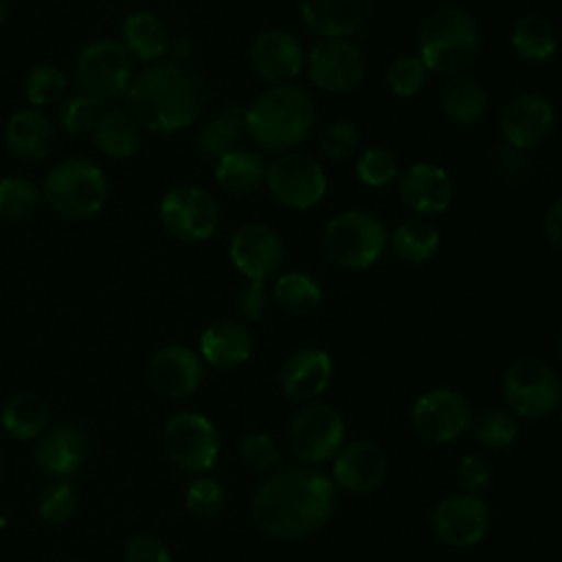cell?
<instances>
[{"label": "cell", "mask_w": 562, "mask_h": 562, "mask_svg": "<svg viewBox=\"0 0 562 562\" xmlns=\"http://www.w3.org/2000/svg\"><path fill=\"white\" fill-rule=\"evenodd\" d=\"M336 485L316 468H290L266 479L252 501L250 516L259 531L294 540L318 531L334 514Z\"/></svg>", "instance_id": "6da1fadb"}, {"label": "cell", "mask_w": 562, "mask_h": 562, "mask_svg": "<svg viewBox=\"0 0 562 562\" xmlns=\"http://www.w3.org/2000/svg\"><path fill=\"white\" fill-rule=\"evenodd\" d=\"M209 81L180 64H158L132 79L127 108L134 121L154 132L189 127L209 103Z\"/></svg>", "instance_id": "7a4b0ae2"}, {"label": "cell", "mask_w": 562, "mask_h": 562, "mask_svg": "<svg viewBox=\"0 0 562 562\" xmlns=\"http://www.w3.org/2000/svg\"><path fill=\"white\" fill-rule=\"evenodd\" d=\"M316 121V108L310 94L296 86L283 83L261 92L246 110V130L257 145L272 151H288L301 145Z\"/></svg>", "instance_id": "3957f363"}, {"label": "cell", "mask_w": 562, "mask_h": 562, "mask_svg": "<svg viewBox=\"0 0 562 562\" xmlns=\"http://www.w3.org/2000/svg\"><path fill=\"white\" fill-rule=\"evenodd\" d=\"M479 53V26L461 7H441L419 26V59L432 72L457 75Z\"/></svg>", "instance_id": "277c9868"}, {"label": "cell", "mask_w": 562, "mask_h": 562, "mask_svg": "<svg viewBox=\"0 0 562 562\" xmlns=\"http://www.w3.org/2000/svg\"><path fill=\"white\" fill-rule=\"evenodd\" d=\"M386 241L384 224L367 211L338 213L323 231L325 255L349 270L373 266L382 257Z\"/></svg>", "instance_id": "5b68a950"}, {"label": "cell", "mask_w": 562, "mask_h": 562, "mask_svg": "<svg viewBox=\"0 0 562 562\" xmlns=\"http://www.w3.org/2000/svg\"><path fill=\"white\" fill-rule=\"evenodd\" d=\"M44 193L57 213L70 220H86L97 215L105 204L108 180L94 162L68 158L50 169Z\"/></svg>", "instance_id": "8992f818"}, {"label": "cell", "mask_w": 562, "mask_h": 562, "mask_svg": "<svg viewBox=\"0 0 562 562\" xmlns=\"http://www.w3.org/2000/svg\"><path fill=\"white\" fill-rule=\"evenodd\" d=\"M503 400L518 417H547L562 402L560 380L555 371L538 358L516 360L503 375Z\"/></svg>", "instance_id": "52a82bcc"}, {"label": "cell", "mask_w": 562, "mask_h": 562, "mask_svg": "<svg viewBox=\"0 0 562 562\" xmlns=\"http://www.w3.org/2000/svg\"><path fill=\"white\" fill-rule=\"evenodd\" d=\"M288 446L292 454L305 463L334 459L345 446L342 415L325 402L301 406L288 424Z\"/></svg>", "instance_id": "ba28073f"}, {"label": "cell", "mask_w": 562, "mask_h": 562, "mask_svg": "<svg viewBox=\"0 0 562 562\" xmlns=\"http://www.w3.org/2000/svg\"><path fill=\"white\" fill-rule=\"evenodd\" d=\"M77 86L97 103L114 101L130 90L132 61L123 44L112 40L92 42L77 59Z\"/></svg>", "instance_id": "9c48e42d"}, {"label": "cell", "mask_w": 562, "mask_h": 562, "mask_svg": "<svg viewBox=\"0 0 562 562\" xmlns=\"http://www.w3.org/2000/svg\"><path fill=\"white\" fill-rule=\"evenodd\" d=\"M162 448L178 468L202 474L213 468L220 452V435L213 422L200 413H176L162 428Z\"/></svg>", "instance_id": "30bf717a"}, {"label": "cell", "mask_w": 562, "mask_h": 562, "mask_svg": "<svg viewBox=\"0 0 562 562\" xmlns=\"http://www.w3.org/2000/svg\"><path fill=\"white\" fill-rule=\"evenodd\" d=\"M470 402L448 386L422 393L411 411V426L415 435L428 443H450L459 439L470 428Z\"/></svg>", "instance_id": "8fae6325"}, {"label": "cell", "mask_w": 562, "mask_h": 562, "mask_svg": "<svg viewBox=\"0 0 562 562\" xmlns=\"http://www.w3.org/2000/svg\"><path fill=\"white\" fill-rule=\"evenodd\" d=\"M263 182L272 198L290 209H312L327 191L323 167L307 154H283L266 167Z\"/></svg>", "instance_id": "7c38bea8"}, {"label": "cell", "mask_w": 562, "mask_h": 562, "mask_svg": "<svg viewBox=\"0 0 562 562\" xmlns=\"http://www.w3.org/2000/svg\"><path fill=\"white\" fill-rule=\"evenodd\" d=\"M492 525L490 505L470 492L452 494L439 501L430 514V527L435 536L454 549L474 547L485 538Z\"/></svg>", "instance_id": "4fadbf2b"}, {"label": "cell", "mask_w": 562, "mask_h": 562, "mask_svg": "<svg viewBox=\"0 0 562 562\" xmlns=\"http://www.w3.org/2000/svg\"><path fill=\"white\" fill-rule=\"evenodd\" d=\"M160 220L173 237L182 241H204L220 226V209L204 189L184 184L165 193Z\"/></svg>", "instance_id": "5bb4252c"}, {"label": "cell", "mask_w": 562, "mask_h": 562, "mask_svg": "<svg viewBox=\"0 0 562 562\" xmlns=\"http://www.w3.org/2000/svg\"><path fill=\"white\" fill-rule=\"evenodd\" d=\"M307 75L325 92H349L364 77V55L345 37H325L307 55Z\"/></svg>", "instance_id": "9a60e30c"}, {"label": "cell", "mask_w": 562, "mask_h": 562, "mask_svg": "<svg viewBox=\"0 0 562 562\" xmlns=\"http://www.w3.org/2000/svg\"><path fill=\"white\" fill-rule=\"evenodd\" d=\"M283 241L274 228L261 222L239 226L231 239L233 266L250 281H266L283 263Z\"/></svg>", "instance_id": "2e32d148"}, {"label": "cell", "mask_w": 562, "mask_h": 562, "mask_svg": "<svg viewBox=\"0 0 562 562\" xmlns=\"http://www.w3.org/2000/svg\"><path fill=\"white\" fill-rule=\"evenodd\" d=\"M555 127V110L551 101L538 92L514 97L501 114V132L516 149L542 145Z\"/></svg>", "instance_id": "e0dca14e"}, {"label": "cell", "mask_w": 562, "mask_h": 562, "mask_svg": "<svg viewBox=\"0 0 562 562\" xmlns=\"http://www.w3.org/2000/svg\"><path fill=\"white\" fill-rule=\"evenodd\" d=\"M334 485H340L342 490L351 494H367L382 485L389 472V459L386 452L369 441L358 439L351 443H345L338 454L334 457Z\"/></svg>", "instance_id": "ac0fdd59"}, {"label": "cell", "mask_w": 562, "mask_h": 562, "mask_svg": "<svg viewBox=\"0 0 562 562\" xmlns=\"http://www.w3.org/2000/svg\"><path fill=\"white\" fill-rule=\"evenodd\" d=\"M147 375L156 393L165 397H184L200 386L204 369L200 356L189 347L167 345L154 353Z\"/></svg>", "instance_id": "d6986e66"}, {"label": "cell", "mask_w": 562, "mask_h": 562, "mask_svg": "<svg viewBox=\"0 0 562 562\" xmlns=\"http://www.w3.org/2000/svg\"><path fill=\"white\" fill-rule=\"evenodd\" d=\"M250 61L261 79L274 86H283L299 77L305 64V53L294 35L272 29L252 42Z\"/></svg>", "instance_id": "ffe728a7"}, {"label": "cell", "mask_w": 562, "mask_h": 562, "mask_svg": "<svg viewBox=\"0 0 562 562\" xmlns=\"http://www.w3.org/2000/svg\"><path fill=\"white\" fill-rule=\"evenodd\" d=\"M331 380V358L318 347H301L290 353L279 371L281 391L296 402L318 397Z\"/></svg>", "instance_id": "44dd1931"}, {"label": "cell", "mask_w": 562, "mask_h": 562, "mask_svg": "<svg viewBox=\"0 0 562 562\" xmlns=\"http://www.w3.org/2000/svg\"><path fill=\"white\" fill-rule=\"evenodd\" d=\"M373 0H301L303 22L323 37H347L369 24Z\"/></svg>", "instance_id": "7402d4cb"}, {"label": "cell", "mask_w": 562, "mask_h": 562, "mask_svg": "<svg viewBox=\"0 0 562 562\" xmlns=\"http://www.w3.org/2000/svg\"><path fill=\"white\" fill-rule=\"evenodd\" d=\"M400 198L417 215H439L450 206L452 184L448 173L430 162L411 165L400 178Z\"/></svg>", "instance_id": "603a6c76"}, {"label": "cell", "mask_w": 562, "mask_h": 562, "mask_svg": "<svg viewBox=\"0 0 562 562\" xmlns=\"http://www.w3.org/2000/svg\"><path fill=\"white\" fill-rule=\"evenodd\" d=\"M88 457V439L81 428L68 422L48 426L35 441L37 465L53 476L77 472Z\"/></svg>", "instance_id": "cb8c5ba5"}, {"label": "cell", "mask_w": 562, "mask_h": 562, "mask_svg": "<svg viewBox=\"0 0 562 562\" xmlns=\"http://www.w3.org/2000/svg\"><path fill=\"white\" fill-rule=\"evenodd\" d=\"M200 353L213 367L237 369L252 353V336L235 321H217L202 331Z\"/></svg>", "instance_id": "d4e9b609"}, {"label": "cell", "mask_w": 562, "mask_h": 562, "mask_svg": "<svg viewBox=\"0 0 562 562\" xmlns=\"http://www.w3.org/2000/svg\"><path fill=\"white\" fill-rule=\"evenodd\" d=\"M7 145L22 160H42L50 154L55 130L48 116L35 110H22L7 123Z\"/></svg>", "instance_id": "484cf974"}, {"label": "cell", "mask_w": 562, "mask_h": 562, "mask_svg": "<svg viewBox=\"0 0 562 562\" xmlns=\"http://www.w3.org/2000/svg\"><path fill=\"white\" fill-rule=\"evenodd\" d=\"M441 110L459 125H474L487 112V92L476 79L457 75L441 88Z\"/></svg>", "instance_id": "4316f807"}, {"label": "cell", "mask_w": 562, "mask_h": 562, "mask_svg": "<svg viewBox=\"0 0 562 562\" xmlns=\"http://www.w3.org/2000/svg\"><path fill=\"white\" fill-rule=\"evenodd\" d=\"M0 422L15 439H37L48 428V406L35 393H18L4 404Z\"/></svg>", "instance_id": "83f0119b"}, {"label": "cell", "mask_w": 562, "mask_h": 562, "mask_svg": "<svg viewBox=\"0 0 562 562\" xmlns=\"http://www.w3.org/2000/svg\"><path fill=\"white\" fill-rule=\"evenodd\" d=\"M266 178L261 156L248 149H233L217 160L215 180L228 193H250Z\"/></svg>", "instance_id": "f1b7e54d"}, {"label": "cell", "mask_w": 562, "mask_h": 562, "mask_svg": "<svg viewBox=\"0 0 562 562\" xmlns=\"http://www.w3.org/2000/svg\"><path fill=\"white\" fill-rule=\"evenodd\" d=\"M97 145L112 158H130L140 145V130L132 114L110 110L94 125Z\"/></svg>", "instance_id": "f546056e"}, {"label": "cell", "mask_w": 562, "mask_h": 562, "mask_svg": "<svg viewBox=\"0 0 562 562\" xmlns=\"http://www.w3.org/2000/svg\"><path fill=\"white\" fill-rule=\"evenodd\" d=\"M246 127V110L231 105L224 116L209 121L195 136V149L206 158H222L233 151Z\"/></svg>", "instance_id": "4dcf8cb0"}, {"label": "cell", "mask_w": 562, "mask_h": 562, "mask_svg": "<svg viewBox=\"0 0 562 562\" xmlns=\"http://www.w3.org/2000/svg\"><path fill=\"white\" fill-rule=\"evenodd\" d=\"M555 31L542 15H525L512 29V48L525 61H547L555 53Z\"/></svg>", "instance_id": "1f68e13d"}, {"label": "cell", "mask_w": 562, "mask_h": 562, "mask_svg": "<svg viewBox=\"0 0 562 562\" xmlns=\"http://www.w3.org/2000/svg\"><path fill=\"white\" fill-rule=\"evenodd\" d=\"M123 44H125V50H130L138 59L151 61L167 50L169 37L162 22L156 15L132 13L123 22Z\"/></svg>", "instance_id": "d6a6232c"}, {"label": "cell", "mask_w": 562, "mask_h": 562, "mask_svg": "<svg viewBox=\"0 0 562 562\" xmlns=\"http://www.w3.org/2000/svg\"><path fill=\"white\" fill-rule=\"evenodd\" d=\"M439 248V231L426 220H406L393 233V250L400 259L422 263Z\"/></svg>", "instance_id": "836d02e7"}, {"label": "cell", "mask_w": 562, "mask_h": 562, "mask_svg": "<svg viewBox=\"0 0 562 562\" xmlns=\"http://www.w3.org/2000/svg\"><path fill=\"white\" fill-rule=\"evenodd\" d=\"M272 299L290 314H310L323 301L321 285L301 272H288L277 279Z\"/></svg>", "instance_id": "e575fe53"}, {"label": "cell", "mask_w": 562, "mask_h": 562, "mask_svg": "<svg viewBox=\"0 0 562 562\" xmlns=\"http://www.w3.org/2000/svg\"><path fill=\"white\" fill-rule=\"evenodd\" d=\"M474 439L492 450L509 448L518 437V424L516 417L501 408H487L472 417L470 422Z\"/></svg>", "instance_id": "d590c367"}, {"label": "cell", "mask_w": 562, "mask_h": 562, "mask_svg": "<svg viewBox=\"0 0 562 562\" xmlns=\"http://www.w3.org/2000/svg\"><path fill=\"white\" fill-rule=\"evenodd\" d=\"M184 505L189 514H193L200 520L217 518L224 512L226 494L222 485L211 476H198L191 481L184 494Z\"/></svg>", "instance_id": "8d00e7d4"}, {"label": "cell", "mask_w": 562, "mask_h": 562, "mask_svg": "<svg viewBox=\"0 0 562 562\" xmlns=\"http://www.w3.org/2000/svg\"><path fill=\"white\" fill-rule=\"evenodd\" d=\"M37 204V189L22 176H9L0 180V217L22 220Z\"/></svg>", "instance_id": "74e56055"}, {"label": "cell", "mask_w": 562, "mask_h": 562, "mask_svg": "<svg viewBox=\"0 0 562 562\" xmlns=\"http://www.w3.org/2000/svg\"><path fill=\"white\" fill-rule=\"evenodd\" d=\"M37 512L40 518L48 525H64L77 512V494L70 483L57 481L44 487L37 496Z\"/></svg>", "instance_id": "f35d334b"}, {"label": "cell", "mask_w": 562, "mask_h": 562, "mask_svg": "<svg viewBox=\"0 0 562 562\" xmlns=\"http://www.w3.org/2000/svg\"><path fill=\"white\" fill-rule=\"evenodd\" d=\"M386 86L395 97H413L422 90L424 81H426V66L422 64V59L411 57V55H402L397 59H393L386 68Z\"/></svg>", "instance_id": "ab89813d"}, {"label": "cell", "mask_w": 562, "mask_h": 562, "mask_svg": "<svg viewBox=\"0 0 562 562\" xmlns=\"http://www.w3.org/2000/svg\"><path fill=\"white\" fill-rule=\"evenodd\" d=\"M356 176L367 187H386L397 176V160L382 147H369L356 160Z\"/></svg>", "instance_id": "60d3db41"}, {"label": "cell", "mask_w": 562, "mask_h": 562, "mask_svg": "<svg viewBox=\"0 0 562 562\" xmlns=\"http://www.w3.org/2000/svg\"><path fill=\"white\" fill-rule=\"evenodd\" d=\"M66 90V75L55 64H40L26 77V97L35 105H50Z\"/></svg>", "instance_id": "b9f144b4"}, {"label": "cell", "mask_w": 562, "mask_h": 562, "mask_svg": "<svg viewBox=\"0 0 562 562\" xmlns=\"http://www.w3.org/2000/svg\"><path fill=\"white\" fill-rule=\"evenodd\" d=\"M239 452H241V459L259 472H272L281 463V450L268 432H259V430L248 432L241 439Z\"/></svg>", "instance_id": "7bdbcfd3"}, {"label": "cell", "mask_w": 562, "mask_h": 562, "mask_svg": "<svg viewBox=\"0 0 562 562\" xmlns=\"http://www.w3.org/2000/svg\"><path fill=\"white\" fill-rule=\"evenodd\" d=\"M99 103L86 94H77L72 99H68L64 105H61V112H59V119H61V125L72 132V134H83L88 130H94L97 121H99Z\"/></svg>", "instance_id": "ee69618b"}, {"label": "cell", "mask_w": 562, "mask_h": 562, "mask_svg": "<svg viewBox=\"0 0 562 562\" xmlns=\"http://www.w3.org/2000/svg\"><path fill=\"white\" fill-rule=\"evenodd\" d=\"M321 149L329 158H349L358 149V130L349 121H334L321 132Z\"/></svg>", "instance_id": "f6af8a7d"}, {"label": "cell", "mask_w": 562, "mask_h": 562, "mask_svg": "<svg viewBox=\"0 0 562 562\" xmlns=\"http://www.w3.org/2000/svg\"><path fill=\"white\" fill-rule=\"evenodd\" d=\"M492 479V463L481 454H465L457 465V481L463 492L476 494Z\"/></svg>", "instance_id": "bcb514c9"}, {"label": "cell", "mask_w": 562, "mask_h": 562, "mask_svg": "<svg viewBox=\"0 0 562 562\" xmlns=\"http://www.w3.org/2000/svg\"><path fill=\"white\" fill-rule=\"evenodd\" d=\"M123 562H171V553L156 536H134L123 549Z\"/></svg>", "instance_id": "7dc6e473"}, {"label": "cell", "mask_w": 562, "mask_h": 562, "mask_svg": "<svg viewBox=\"0 0 562 562\" xmlns=\"http://www.w3.org/2000/svg\"><path fill=\"white\" fill-rule=\"evenodd\" d=\"M270 301H272V294L263 281H250L248 285L241 288V292L237 296V305H239L241 314L250 321H259L268 312Z\"/></svg>", "instance_id": "c3c4849f"}, {"label": "cell", "mask_w": 562, "mask_h": 562, "mask_svg": "<svg viewBox=\"0 0 562 562\" xmlns=\"http://www.w3.org/2000/svg\"><path fill=\"white\" fill-rule=\"evenodd\" d=\"M544 235L555 248L562 250V198H558L544 215Z\"/></svg>", "instance_id": "681fc988"}, {"label": "cell", "mask_w": 562, "mask_h": 562, "mask_svg": "<svg viewBox=\"0 0 562 562\" xmlns=\"http://www.w3.org/2000/svg\"><path fill=\"white\" fill-rule=\"evenodd\" d=\"M167 50H169V55H171V61H173V64L184 61V59H189V57H191V44H189V40H184V37H178V40L169 42Z\"/></svg>", "instance_id": "f907efd6"}, {"label": "cell", "mask_w": 562, "mask_h": 562, "mask_svg": "<svg viewBox=\"0 0 562 562\" xmlns=\"http://www.w3.org/2000/svg\"><path fill=\"white\" fill-rule=\"evenodd\" d=\"M4 13H7V9H4V2L0 0V24L4 22Z\"/></svg>", "instance_id": "816d5d0a"}, {"label": "cell", "mask_w": 562, "mask_h": 562, "mask_svg": "<svg viewBox=\"0 0 562 562\" xmlns=\"http://www.w3.org/2000/svg\"><path fill=\"white\" fill-rule=\"evenodd\" d=\"M558 353H560V358H562V334H560V338H558Z\"/></svg>", "instance_id": "f5cc1de1"}, {"label": "cell", "mask_w": 562, "mask_h": 562, "mask_svg": "<svg viewBox=\"0 0 562 562\" xmlns=\"http://www.w3.org/2000/svg\"><path fill=\"white\" fill-rule=\"evenodd\" d=\"M4 525H7V518H4V516H0V531L4 529Z\"/></svg>", "instance_id": "db71d44e"}, {"label": "cell", "mask_w": 562, "mask_h": 562, "mask_svg": "<svg viewBox=\"0 0 562 562\" xmlns=\"http://www.w3.org/2000/svg\"><path fill=\"white\" fill-rule=\"evenodd\" d=\"M0 468H2V454H0Z\"/></svg>", "instance_id": "11a10c76"}, {"label": "cell", "mask_w": 562, "mask_h": 562, "mask_svg": "<svg viewBox=\"0 0 562 562\" xmlns=\"http://www.w3.org/2000/svg\"><path fill=\"white\" fill-rule=\"evenodd\" d=\"M560 419H562V413H560Z\"/></svg>", "instance_id": "9f6ffc18"}]
</instances>
